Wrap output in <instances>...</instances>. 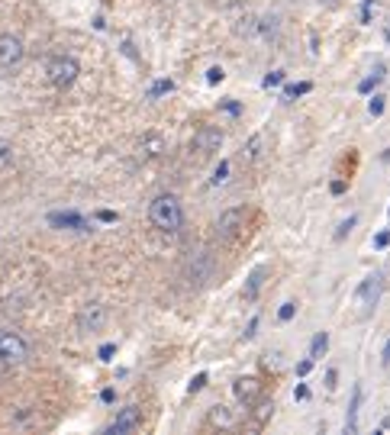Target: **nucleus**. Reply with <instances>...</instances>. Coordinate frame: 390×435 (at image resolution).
I'll return each instance as SVG.
<instances>
[{"mask_svg":"<svg viewBox=\"0 0 390 435\" xmlns=\"http://www.w3.org/2000/svg\"><path fill=\"white\" fill-rule=\"evenodd\" d=\"M329 191L339 197V194H345V191H348V184H345V181H332V184H329Z\"/></svg>","mask_w":390,"mask_h":435,"instance_id":"72a5a7b5","label":"nucleus"},{"mask_svg":"<svg viewBox=\"0 0 390 435\" xmlns=\"http://www.w3.org/2000/svg\"><path fill=\"white\" fill-rule=\"evenodd\" d=\"M326 348H329V332H316L313 342H310V358H322L326 355Z\"/></svg>","mask_w":390,"mask_h":435,"instance_id":"ddd939ff","label":"nucleus"},{"mask_svg":"<svg viewBox=\"0 0 390 435\" xmlns=\"http://www.w3.org/2000/svg\"><path fill=\"white\" fill-rule=\"evenodd\" d=\"M310 371H313V358H306V361H300L297 365V377H306Z\"/></svg>","mask_w":390,"mask_h":435,"instance_id":"2f4dec72","label":"nucleus"},{"mask_svg":"<svg viewBox=\"0 0 390 435\" xmlns=\"http://www.w3.org/2000/svg\"><path fill=\"white\" fill-rule=\"evenodd\" d=\"M222 77H226V71H222V68H220V65H213V68H210V71H207V84H210V87H213V84H220Z\"/></svg>","mask_w":390,"mask_h":435,"instance_id":"b1692460","label":"nucleus"},{"mask_svg":"<svg viewBox=\"0 0 390 435\" xmlns=\"http://www.w3.org/2000/svg\"><path fill=\"white\" fill-rule=\"evenodd\" d=\"M294 400H310V387H306V384H300V387L294 390Z\"/></svg>","mask_w":390,"mask_h":435,"instance_id":"473e14b6","label":"nucleus"},{"mask_svg":"<svg viewBox=\"0 0 390 435\" xmlns=\"http://www.w3.org/2000/svg\"><path fill=\"white\" fill-rule=\"evenodd\" d=\"M384 36H387V42H390V23H387V30H384Z\"/></svg>","mask_w":390,"mask_h":435,"instance_id":"ea45409f","label":"nucleus"},{"mask_svg":"<svg viewBox=\"0 0 390 435\" xmlns=\"http://www.w3.org/2000/svg\"><path fill=\"white\" fill-rule=\"evenodd\" d=\"M381 294H384V275L375 271V275H367L365 281L358 284V290H355V303H358L361 313H371V310L381 303Z\"/></svg>","mask_w":390,"mask_h":435,"instance_id":"7ed1b4c3","label":"nucleus"},{"mask_svg":"<svg viewBox=\"0 0 390 435\" xmlns=\"http://www.w3.org/2000/svg\"><path fill=\"white\" fill-rule=\"evenodd\" d=\"M30 358V345L23 339L16 336V332H7V329H0V365H23Z\"/></svg>","mask_w":390,"mask_h":435,"instance_id":"20e7f679","label":"nucleus"},{"mask_svg":"<svg viewBox=\"0 0 390 435\" xmlns=\"http://www.w3.org/2000/svg\"><path fill=\"white\" fill-rule=\"evenodd\" d=\"M136 426H139V410L136 406H126V410H120V416L107 426V432L120 435V432H130V429H136Z\"/></svg>","mask_w":390,"mask_h":435,"instance_id":"1a4fd4ad","label":"nucleus"},{"mask_svg":"<svg viewBox=\"0 0 390 435\" xmlns=\"http://www.w3.org/2000/svg\"><path fill=\"white\" fill-rule=\"evenodd\" d=\"M203 387H207V374H197L191 381V387H187V393H197V390H203Z\"/></svg>","mask_w":390,"mask_h":435,"instance_id":"c85d7f7f","label":"nucleus"},{"mask_svg":"<svg viewBox=\"0 0 390 435\" xmlns=\"http://www.w3.org/2000/svg\"><path fill=\"white\" fill-rule=\"evenodd\" d=\"M277 84H284V71H271V75L265 77V87H268V91L271 87H277Z\"/></svg>","mask_w":390,"mask_h":435,"instance_id":"cd10ccee","label":"nucleus"},{"mask_svg":"<svg viewBox=\"0 0 390 435\" xmlns=\"http://www.w3.org/2000/svg\"><path fill=\"white\" fill-rule=\"evenodd\" d=\"M149 220H152V226L161 232H177L184 222V210H181V203H177V197H171V194L155 197L152 206H149Z\"/></svg>","mask_w":390,"mask_h":435,"instance_id":"f257e3e1","label":"nucleus"},{"mask_svg":"<svg viewBox=\"0 0 390 435\" xmlns=\"http://www.w3.org/2000/svg\"><path fill=\"white\" fill-rule=\"evenodd\" d=\"M261 145H265V136H255L252 142L245 145V158H249V161L258 158V155H261Z\"/></svg>","mask_w":390,"mask_h":435,"instance_id":"6ab92c4d","label":"nucleus"},{"mask_svg":"<svg viewBox=\"0 0 390 435\" xmlns=\"http://www.w3.org/2000/svg\"><path fill=\"white\" fill-rule=\"evenodd\" d=\"M294 316H297V303H284L281 310H277V320L281 322H291Z\"/></svg>","mask_w":390,"mask_h":435,"instance_id":"5701e85b","label":"nucleus"},{"mask_svg":"<svg viewBox=\"0 0 390 435\" xmlns=\"http://www.w3.org/2000/svg\"><path fill=\"white\" fill-rule=\"evenodd\" d=\"M175 91V81H168V77H161V81H155L152 87H149V100H158L161 94H171Z\"/></svg>","mask_w":390,"mask_h":435,"instance_id":"dca6fc26","label":"nucleus"},{"mask_svg":"<svg viewBox=\"0 0 390 435\" xmlns=\"http://www.w3.org/2000/svg\"><path fill=\"white\" fill-rule=\"evenodd\" d=\"M387 220H390V210H387Z\"/></svg>","mask_w":390,"mask_h":435,"instance_id":"a19ab883","label":"nucleus"},{"mask_svg":"<svg viewBox=\"0 0 390 435\" xmlns=\"http://www.w3.org/2000/svg\"><path fill=\"white\" fill-rule=\"evenodd\" d=\"M381 361H384V365H390V342L384 345V351H381Z\"/></svg>","mask_w":390,"mask_h":435,"instance_id":"58836bf2","label":"nucleus"},{"mask_svg":"<svg viewBox=\"0 0 390 435\" xmlns=\"http://www.w3.org/2000/svg\"><path fill=\"white\" fill-rule=\"evenodd\" d=\"M232 390H236V397L242 400L245 406H252L255 400H258V393H261V387H258V381H255V377H239Z\"/></svg>","mask_w":390,"mask_h":435,"instance_id":"9d476101","label":"nucleus"},{"mask_svg":"<svg viewBox=\"0 0 390 435\" xmlns=\"http://www.w3.org/2000/svg\"><path fill=\"white\" fill-rule=\"evenodd\" d=\"M213 422L216 426H232V416L226 412V406H213Z\"/></svg>","mask_w":390,"mask_h":435,"instance_id":"4be33fe9","label":"nucleus"},{"mask_svg":"<svg viewBox=\"0 0 390 435\" xmlns=\"http://www.w3.org/2000/svg\"><path fill=\"white\" fill-rule=\"evenodd\" d=\"M220 145H222V132L220 130L203 126V130L194 132V149H197V152H220Z\"/></svg>","mask_w":390,"mask_h":435,"instance_id":"6e6552de","label":"nucleus"},{"mask_svg":"<svg viewBox=\"0 0 390 435\" xmlns=\"http://www.w3.org/2000/svg\"><path fill=\"white\" fill-rule=\"evenodd\" d=\"M242 222H245L242 210H226V213L220 216V222H216V236L220 239H236L239 229H242Z\"/></svg>","mask_w":390,"mask_h":435,"instance_id":"423d86ee","label":"nucleus"},{"mask_svg":"<svg viewBox=\"0 0 390 435\" xmlns=\"http://www.w3.org/2000/svg\"><path fill=\"white\" fill-rule=\"evenodd\" d=\"M10 161H13V142H7V139H0V171L7 168Z\"/></svg>","mask_w":390,"mask_h":435,"instance_id":"a211bd4d","label":"nucleus"},{"mask_svg":"<svg viewBox=\"0 0 390 435\" xmlns=\"http://www.w3.org/2000/svg\"><path fill=\"white\" fill-rule=\"evenodd\" d=\"M387 245H390V229L377 232V236H375V248H387Z\"/></svg>","mask_w":390,"mask_h":435,"instance_id":"7c9ffc66","label":"nucleus"},{"mask_svg":"<svg viewBox=\"0 0 390 435\" xmlns=\"http://www.w3.org/2000/svg\"><path fill=\"white\" fill-rule=\"evenodd\" d=\"M49 220H52L55 226H68V229H81V232L87 229V220L81 213H52Z\"/></svg>","mask_w":390,"mask_h":435,"instance_id":"f8f14e48","label":"nucleus"},{"mask_svg":"<svg viewBox=\"0 0 390 435\" xmlns=\"http://www.w3.org/2000/svg\"><path fill=\"white\" fill-rule=\"evenodd\" d=\"M384 107H387V103H384V97H381V94H375V97H371V103H367V113L377 120V116H384Z\"/></svg>","mask_w":390,"mask_h":435,"instance_id":"412c9836","label":"nucleus"},{"mask_svg":"<svg viewBox=\"0 0 390 435\" xmlns=\"http://www.w3.org/2000/svg\"><path fill=\"white\" fill-rule=\"evenodd\" d=\"M381 81H384V68H381V65H377V71H375V75H371V77H365V81H361V84H358V94H365V97H367V94L375 91V87L381 84Z\"/></svg>","mask_w":390,"mask_h":435,"instance_id":"2eb2a0df","label":"nucleus"},{"mask_svg":"<svg viewBox=\"0 0 390 435\" xmlns=\"http://www.w3.org/2000/svg\"><path fill=\"white\" fill-rule=\"evenodd\" d=\"M103 320H107L103 306L91 303V306H84V310H81V316H77V329H81V332H97V329L103 326Z\"/></svg>","mask_w":390,"mask_h":435,"instance_id":"0eeeda50","label":"nucleus"},{"mask_svg":"<svg viewBox=\"0 0 390 435\" xmlns=\"http://www.w3.org/2000/svg\"><path fill=\"white\" fill-rule=\"evenodd\" d=\"M46 71H49V81H52L55 87H71L77 81V75H81V65H77V58H71V55H55Z\"/></svg>","mask_w":390,"mask_h":435,"instance_id":"f03ea898","label":"nucleus"},{"mask_svg":"<svg viewBox=\"0 0 390 435\" xmlns=\"http://www.w3.org/2000/svg\"><path fill=\"white\" fill-rule=\"evenodd\" d=\"M310 91H313V84H310V81L287 84V87H284V100H297V97H303V94H310Z\"/></svg>","mask_w":390,"mask_h":435,"instance_id":"4468645a","label":"nucleus"},{"mask_svg":"<svg viewBox=\"0 0 390 435\" xmlns=\"http://www.w3.org/2000/svg\"><path fill=\"white\" fill-rule=\"evenodd\" d=\"M377 0H361V23H371V13H375Z\"/></svg>","mask_w":390,"mask_h":435,"instance_id":"393cba45","label":"nucleus"},{"mask_svg":"<svg viewBox=\"0 0 390 435\" xmlns=\"http://www.w3.org/2000/svg\"><path fill=\"white\" fill-rule=\"evenodd\" d=\"M336 387H339V371L329 367V371H326V390H336Z\"/></svg>","mask_w":390,"mask_h":435,"instance_id":"c756f323","label":"nucleus"},{"mask_svg":"<svg viewBox=\"0 0 390 435\" xmlns=\"http://www.w3.org/2000/svg\"><path fill=\"white\" fill-rule=\"evenodd\" d=\"M261 275H265V267H255L252 277H249V287H245V297H249V300H252L255 294H258V287H261Z\"/></svg>","mask_w":390,"mask_h":435,"instance_id":"f3484780","label":"nucleus"},{"mask_svg":"<svg viewBox=\"0 0 390 435\" xmlns=\"http://www.w3.org/2000/svg\"><path fill=\"white\" fill-rule=\"evenodd\" d=\"M255 329H258V316H252V322H249V329H245V339H252Z\"/></svg>","mask_w":390,"mask_h":435,"instance_id":"e433bc0d","label":"nucleus"},{"mask_svg":"<svg viewBox=\"0 0 390 435\" xmlns=\"http://www.w3.org/2000/svg\"><path fill=\"white\" fill-rule=\"evenodd\" d=\"M355 222H358V216H348V220H345V222H339V229H336V242H342V239L355 229Z\"/></svg>","mask_w":390,"mask_h":435,"instance_id":"aec40b11","label":"nucleus"},{"mask_svg":"<svg viewBox=\"0 0 390 435\" xmlns=\"http://www.w3.org/2000/svg\"><path fill=\"white\" fill-rule=\"evenodd\" d=\"M23 55H26V49L13 32H4V36H0V71L20 68V65H23Z\"/></svg>","mask_w":390,"mask_h":435,"instance_id":"39448f33","label":"nucleus"},{"mask_svg":"<svg viewBox=\"0 0 390 435\" xmlns=\"http://www.w3.org/2000/svg\"><path fill=\"white\" fill-rule=\"evenodd\" d=\"M222 110H226V113H232V116L242 113V107H239V103H232V100H226V103H222Z\"/></svg>","mask_w":390,"mask_h":435,"instance_id":"c9c22d12","label":"nucleus"},{"mask_svg":"<svg viewBox=\"0 0 390 435\" xmlns=\"http://www.w3.org/2000/svg\"><path fill=\"white\" fill-rule=\"evenodd\" d=\"M226 175H229V161H220V168L213 171V184H222L226 181Z\"/></svg>","mask_w":390,"mask_h":435,"instance_id":"a878e982","label":"nucleus"},{"mask_svg":"<svg viewBox=\"0 0 390 435\" xmlns=\"http://www.w3.org/2000/svg\"><path fill=\"white\" fill-rule=\"evenodd\" d=\"M358 410H361V384L352 387V403H348V412H345V432L355 435L358 432Z\"/></svg>","mask_w":390,"mask_h":435,"instance_id":"9b49d317","label":"nucleus"},{"mask_svg":"<svg viewBox=\"0 0 390 435\" xmlns=\"http://www.w3.org/2000/svg\"><path fill=\"white\" fill-rule=\"evenodd\" d=\"M97 355H100V361H110V358H113V355H116V345H113V342L100 345V348H97Z\"/></svg>","mask_w":390,"mask_h":435,"instance_id":"bb28decb","label":"nucleus"},{"mask_svg":"<svg viewBox=\"0 0 390 435\" xmlns=\"http://www.w3.org/2000/svg\"><path fill=\"white\" fill-rule=\"evenodd\" d=\"M100 400H103V403H113V400H116V390H103V393H100Z\"/></svg>","mask_w":390,"mask_h":435,"instance_id":"4c0bfd02","label":"nucleus"},{"mask_svg":"<svg viewBox=\"0 0 390 435\" xmlns=\"http://www.w3.org/2000/svg\"><path fill=\"white\" fill-rule=\"evenodd\" d=\"M97 220H100V222H116V213H113V210H100Z\"/></svg>","mask_w":390,"mask_h":435,"instance_id":"f704fd0d","label":"nucleus"}]
</instances>
